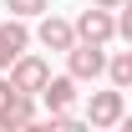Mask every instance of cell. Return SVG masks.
<instances>
[{
	"mask_svg": "<svg viewBox=\"0 0 132 132\" xmlns=\"http://www.w3.org/2000/svg\"><path fill=\"white\" fill-rule=\"evenodd\" d=\"M92 5H107V10H122V0H92Z\"/></svg>",
	"mask_w": 132,
	"mask_h": 132,
	"instance_id": "12",
	"label": "cell"
},
{
	"mask_svg": "<svg viewBox=\"0 0 132 132\" xmlns=\"http://www.w3.org/2000/svg\"><path fill=\"white\" fill-rule=\"evenodd\" d=\"M10 81H15L26 97H41V86L51 81V66L41 61V56H31V51H26V56H15V66H10Z\"/></svg>",
	"mask_w": 132,
	"mask_h": 132,
	"instance_id": "4",
	"label": "cell"
},
{
	"mask_svg": "<svg viewBox=\"0 0 132 132\" xmlns=\"http://www.w3.org/2000/svg\"><path fill=\"white\" fill-rule=\"evenodd\" d=\"M117 36V15L107 10V5H86L81 15H76V41H97V46H107Z\"/></svg>",
	"mask_w": 132,
	"mask_h": 132,
	"instance_id": "3",
	"label": "cell"
},
{
	"mask_svg": "<svg viewBox=\"0 0 132 132\" xmlns=\"http://www.w3.org/2000/svg\"><path fill=\"white\" fill-rule=\"evenodd\" d=\"M36 41H41L46 51H61V56H66V51L76 46V20H61V15H51V10H46L41 26H36Z\"/></svg>",
	"mask_w": 132,
	"mask_h": 132,
	"instance_id": "5",
	"label": "cell"
},
{
	"mask_svg": "<svg viewBox=\"0 0 132 132\" xmlns=\"http://www.w3.org/2000/svg\"><path fill=\"white\" fill-rule=\"evenodd\" d=\"M122 122H127V127H132V117H122Z\"/></svg>",
	"mask_w": 132,
	"mask_h": 132,
	"instance_id": "13",
	"label": "cell"
},
{
	"mask_svg": "<svg viewBox=\"0 0 132 132\" xmlns=\"http://www.w3.org/2000/svg\"><path fill=\"white\" fill-rule=\"evenodd\" d=\"M66 71H71L76 81H97L102 71H107V46H97V41H76V46L66 51Z\"/></svg>",
	"mask_w": 132,
	"mask_h": 132,
	"instance_id": "1",
	"label": "cell"
},
{
	"mask_svg": "<svg viewBox=\"0 0 132 132\" xmlns=\"http://www.w3.org/2000/svg\"><path fill=\"white\" fill-rule=\"evenodd\" d=\"M20 102H26V92H20V86L10 81V76H0V127H5V122L15 117V107H20Z\"/></svg>",
	"mask_w": 132,
	"mask_h": 132,
	"instance_id": "8",
	"label": "cell"
},
{
	"mask_svg": "<svg viewBox=\"0 0 132 132\" xmlns=\"http://www.w3.org/2000/svg\"><path fill=\"white\" fill-rule=\"evenodd\" d=\"M122 117H127L122 86H107V92H92L86 97V127H117Z\"/></svg>",
	"mask_w": 132,
	"mask_h": 132,
	"instance_id": "2",
	"label": "cell"
},
{
	"mask_svg": "<svg viewBox=\"0 0 132 132\" xmlns=\"http://www.w3.org/2000/svg\"><path fill=\"white\" fill-rule=\"evenodd\" d=\"M117 36L132 41V0H122V15H117Z\"/></svg>",
	"mask_w": 132,
	"mask_h": 132,
	"instance_id": "11",
	"label": "cell"
},
{
	"mask_svg": "<svg viewBox=\"0 0 132 132\" xmlns=\"http://www.w3.org/2000/svg\"><path fill=\"white\" fill-rule=\"evenodd\" d=\"M107 76H112V86H122V92H127V86H132V51L107 56Z\"/></svg>",
	"mask_w": 132,
	"mask_h": 132,
	"instance_id": "9",
	"label": "cell"
},
{
	"mask_svg": "<svg viewBox=\"0 0 132 132\" xmlns=\"http://www.w3.org/2000/svg\"><path fill=\"white\" fill-rule=\"evenodd\" d=\"M81 97L76 92V76L66 71V76H51L46 86H41V102H46V112H61V107H71V102Z\"/></svg>",
	"mask_w": 132,
	"mask_h": 132,
	"instance_id": "7",
	"label": "cell"
},
{
	"mask_svg": "<svg viewBox=\"0 0 132 132\" xmlns=\"http://www.w3.org/2000/svg\"><path fill=\"white\" fill-rule=\"evenodd\" d=\"M26 46H31V31H26L20 15H10L5 26H0V71H10L15 56H26Z\"/></svg>",
	"mask_w": 132,
	"mask_h": 132,
	"instance_id": "6",
	"label": "cell"
},
{
	"mask_svg": "<svg viewBox=\"0 0 132 132\" xmlns=\"http://www.w3.org/2000/svg\"><path fill=\"white\" fill-rule=\"evenodd\" d=\"M5 10H10V15H20V20H31V15H46L51 0H5Z\"/></svg>",
	"mask_w": 132,
	"mask_h": 132,
	"instance_id": "10",
	"label": "cell"
}]
</instances>
